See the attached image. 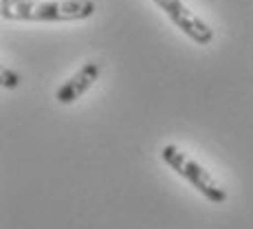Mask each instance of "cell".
Masks as SVG:
<instances>
[{
	"instance_id": "277c9868",
	"label": "cell",
	"mask_w": 253,
	"mask_h": 229,
	"mask_svg": "<svg viewBox=\"0 0 253 229\" xmlns=\"http://www.w3.org/2000/svg\"><path fill=\"white\" fill-rule=\"evenodd\" d=\"M99 73H101V64H99V62H92V60L86 62V64L82 66V69L77 71L71 80H66L64 84L57 89L55 99L60 101V104H73V101H77L97 82Z\"/></svg>"
},
{
	"instance_id": "6da1fadb",
	"label": "cell",
	"mask_w": 253,
	"mask_h": 229,
	"mask_svg": "<svg viewBox=\"0 0 253 229\" xmlns=\"http://www.w3.org/2000/svg\"><path fill=\"white\" fill-rule=\"evenodd\" d=\"M97 11L92 0H46L31 7L2 9L4 20L20 22H77L86 20Z\"/></svg>"
},
{
	"instance_id": "8992f818",
	"label": "cell",
	"mask_w": 253,
	"mask_h": 229,
	"mask_svg": "<svg viewBox=\"0 0 253 229\" xmlns=\"http://www.w3.org/2000/svg\"><path fill=\"white\" fill-rule=\"evenodd\" d=\"M2 2V9H16V7H31V4H38L42 0H0Z\"/></svg>"
},
{
	"instance_id": "7a4b0ae2",
	"label": "cell",
	"mask_w": 253,
	"mask_h": 229,
	"mask_svg": "<svg viewBox=\"0 0 253 229\" xmlns=\"http://www.w3.org/2000/svg\"><path fill=\"white\" fill-rule=\"evenodd\" d=\"M161 159L176 174H181L189 185H194V187H196L209 203H225L227 201V192L216 181H213L211 174H209L201 163H196V161L189 159L183 150L176 148V145H172V143L163 145L161 148Z\"/></svg>"
},
{
	"instance_id": "5b68a950",
	"label": "cell",
	"mask_w": 253,
	"mask_h": 229,
	"mask_svg": "<svg viewBox=\"0 0 253 229\" xmlns=\"http://www.w3.org/2000/svg\"><path fill=\"white\" fill-rule=\"evenodd\" d=\"M0 82H2L4 89L13 91V89H18V86H20L22 77H20V73L13 71V69H2V71H0Z\"/></svg>"
},
{
	"instance_id": "3957f363",
	"label": "cell",
	"mask_w": 253,
	"mask_h": 229,
	"mask_svg": "<svg viewBox=\"0 0 253 229\" xmlns=\"http://www.w3.org/2000/svg\"><path fill=\"white\" fill-rule=\"evenodd\" d=\"M159 9H163V13L172 20L174 27H178L189 40H194L196 45L205 46L213 40V29L198 18L192 9L185 7L183 0H152Z\"/></svg>"
}]
</instances>
